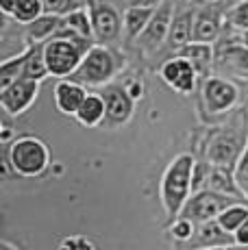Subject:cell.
<instances>
[{
    "label": "cell",
    "mask_w": 248,
    "mask_h": 250,
    "mask_svg": "<svg viewBox=\"0 0 248 250\" xmlns=\"http://www.w3.org/2000/svg\"><path fill=\"white\" fill-rule=\"evenodd\" d=\"M233 237H235L237 246H248V220L235 230V233H233Z\"/></svg>",
    "instance_id": "obj_34"
},
{
    "label": "cell",
    "mask_w": 248,
    "mask_h": 250,
    "mask_svg": "<svg viewBox=\"0 0 248 250\" xmlns=\"http://www.w3.org/2000/svg\"><path fill=\"white\" fill-rule=\"evenodd\" d=\"M122 68L124 61L111 48H107L104 44H92L89 50L85 52L81 65L74 70V74L70 79L79 81L83 85H89V87H103V85L111 83Z\"/></svg>",
    "instance_id": "obj_3"
},
{
    "label": "cell",
    "mask_w": 248,
    "mask_h": 250,
    "mask_svg": "<svg viewBox=\"0 0 248 250\" xmlns=\"http://www.w3.org/2000/svg\"><path fill=\"white\" fill-rule=\"evenodd\" d=\"M248 144V107H240L228 118L227 124H222L218 131L209 135L207 142V163L213 167L235 170L242 152Z\"/></svg>",
    "instance_id": "obj_1"
},
{
    "label": "cell",
    "mask_w": 248,
    "mask_h": 250,
    "mask_svg": "<svg viewBox=\"0 0 248 250\" xmlns=\"http://www.w3.org/2000/svg\"><path fill=\"white\" fill-rule=\"evenodd\" d=\"M92 46V40H68V37H50L44 42V57L50 76L70 79L81 65L85 52Z\"/></svg>",
    "instance_id": "obj_5"
},
{
    "label": "cell",
    "mask_w": 248,
    "mask_h": 250,
    "mask_svg": "<svg viewBox=\"0 0 248 250\" xmlns=\"http://www.w3.org/2000/svg\"><path fill=\"white\" fill-rule=\"evenodd\" d=\"M203 187H207V189H213V191H220V194H227V196H231V198H237V200L246 198L244 191L240 189V185H237V181H235V172L224 170V167L209 166Z\"/></svg>",
    "instance_id": "obj_18"
},
{
    "label": "cell",
    "mask_w": 248,
    "mask_h": 250,
    "mask_svg": "<svg viewBox=\"0 0 248 250\" xmlns=\"http://www.w3.org/2000/svg\"><path fill=\"white\" fill-rule=\"evenodd\" d=\"M216 220L220 222V227L227 230V233L233 235L248 220V207L242 203V200H235V203H231V205L224 207Z\"/></svg>",
    "instance_id": "obj_26"
},
{
    "label": "cell",
    "mask_w": 248,
    "mask_h": 250,
    "mask_svg": "<svg viewBox=\"0 0 248 250\" xmlns=\"http://www.w3.org/2000/svg\"><path fill=\"white\" fill-rule=\"evenodd\" d=\"M164 0H126L128 7H146V9H157Z\"/></svg>",
    "instance_id": "obj_35"
},
{
    "label": "cell",
    "mask_w": 248,
    "mask_h": 250,
    "mask_svg": "<svg viewBox=\"0 0 248 250\" xmlns=\"http://www.w3.org/2000/svg\"><path fill=\"white\" fill-rule=\"evenodd\" d=\"M213 68L220 76H233V79L248 81V46L244 42H231L216 50Z\"/></svg>",
    "instance_id": "obj_12"
},
{
    "label": "cell",
    "mask_w": 248,
    "mask_h": 250,
    "mask_svg": "<svg viewBox=\"0 0 248 250\" xmlns=\"http://www.w3.org/2000/svg\"><path fill=\"white\" fill-rule=\"evenodd\" d=\"M172 20H174V0H164V2L155 9L146 31L140 35V42L148 48V50L159 48L164 42H168Z\"/></svg>",
    "instance_id": "obj_13"
},
{
    "label": "cell",
    "mask_w": 248,
    "mask_h": 250,
    "mask_svg": "<svg viewBox=\"0 0 248 250\" xmlns=\"http://www.w3.org/2000/svg\"><path fill=\"white\" fill-rule=\"evenodd\" d=\"M218 4H205V9L194 13L192 40L194 42H216L222 31V16L218 11Z\"/></svg>",
    "instance_id": "obj_14"
},
{
    "label": "cell",
    "mask_w": 248,
    "mask_h": 250,
    "mask_svg": "<svg viewBox=\"0 0 248 250\" xmlns=\"http://www.w3.org/2000/svg\"><path fill=\"white\" fill-rule=\"evenodd\" d=\"M159 76L164 79V83L168 85L170 89H174L176 94L181 96H189L194 89H196V81H198V70L187 57L176 55L170 57L161 63L159 68Z\"/></svg>",
    "instance_id": "obj_8"
},
{
    "label": "cell",
    "mask_w": 248,
    "mask_h": 250,
    "mask_svg": "<svg viewBox=\"0 0 248 250\" xmlns=\"http://www.w3.org/2000/svg\"><path fill=\"white\" fill-rule=\"evenodd\" d=\"M198 224L194 220L185 218V215H179V218L172 220L170 224V235L176 239V242H192V237L196 235Z\"/></svg>",
    "instance_id": "obj_28"
},
{
    "label": "cell",
    "mask_w": 248,
    "mask_h": 250,
    "mask_svg": "<svg viewBox=\"0 0 248 250\" xmlns=\"http://www.w3.org/2000/svg\"><path fill=\"white\" fill-rule=\"evenodd\" d=\"M40 83L31 76L22 74L16 83H11L7 89H0V107L7 115H22L31 109V104L40 96Z\"/></svg>",
    "instance_id": "obj_9"
},
{
    "label": "cell",
    "mask_w": 248,
    "mask_h": 250,
    "mask_svg": "<svg viewBox=\"0 0 248 250\" xmlns=\"http://www.w3.org/2000/svg\"><path fill=\"white\" fill-rule=\"evenodd\" d=\"M179 55L187 57L194 65H196L198 74L209 79V70L213 68V61H216V50H213L211 42H189L179 50Z\"/></svg>",
    "instance_id": "obj_19"
},
{
    "label": "cell",
    "mask_w": 248,
    "mask_h": 250,
    "mask_svg": "<svg viewBox=\"0 0 248 250\" xmlns=\"http://www.w3.org/2000/svg\"><path fill=\"white\" fill-rule=\"evenodd\" d=\"M85 96L87 91L83 83L74 79H59V83L55 85V107L63 115H76Z\"/></svg>",
    "instance_id": "obj_16"
},
{
    "label": "cell",
    "mask_w": 248,
    "mask_h": 250,
    "mask_svg": "<svg viewBox=\"0 0 248 250\" xmlns=\"http://www.w3.org/2000/svg\"><path fill=\"white\" fill-rule=\"evenodd\" d=\"M81 7H87V0H44V13H52L59 18L68 16Z\"/></svg>",
    "instance_id": "obj_29"
},
{
    "label": "cell",
    "mask_w": 248,
    "mask_h": 250,
    "mask_svg": "<svg viewBox=\"0 0 248 250\" xmlns=\"http://www.w3.org/2000/svg\"><path fill=\"white\" fill-rule=\"evenodd\" d=\"M55 37H68V40H94L89 7H81V9H76V11L61 18Z\"/></svg>",
    "instance_id": "obj_15"
},
{
    "label": "cell",
    "mask_w": 248,
    "mask_h": 250,
    "mask_svg": "<svg viewBox=\"0 0 248 250\" xmlns=\"http://www.w3.org/2000/svg\"><path fill=\"white\" fill-rule=\"evenodd\" d=\"M24 63H26V50L16 57L2 59V63H0V89H7L9 85L16 83L24 74Z\"/></svg>",
    "instance_id": "obj_27"
},
{
    "label": "cell",
    "mask_w": 248,
    "mask_h": 250,
    "mask_svg": "<svg viewBox=\"0 0 248 250\" xmlns=\"http://www.w3.org/2000/svg\"><path fill=\"white\" fill-rule=\"evenodd\" d=\"M79 120V124L92 128V126H100L107 118V104H104L103 94H87L83 100V104L79 107V111L74 115Z\"/></svg>",
    "instance_id": "obj_21"
},
{
    "label": "cell",
    "mask_w": 248,
    "mask_h": 250,
    "mask_svg": "<svg viewBox=\"0 0 248 250\" xmlns=\"http://www.w3.org/2000/svg\"><path fill=\"white\" fill-rule=\"evenodd\" d=\"M194 170L196 159L189 152H181L168 163L159 185V198L164 205V211L170 220L179 218L183 205L194 191Z\"/></svg>",
    "instance_id": "obj_2"
},
{
    "label": "cell",
    "mask_w": 248,
    "mask_h": 250,
    "mask_svg": "<svg viewBox=\"0 0 248 250\" xmlns=\"http://www.w3.org/2000/svg\"><path fill=\"white\" fill-rule=\"evenodd\" d=\"M61 248H70V250H94L96 244L92 239H87L85 235H74V237H68L61 242Z\"/></svg>",
    "instance_id": "obj_32"
},
{
    "label": "cell",
    "mask_w": 248,
    "mask_h": 250,
    "mask_svg": "<svg viewBox=\"0 0 248 250\" xmlns=\"http://www.w3.org/2000/svg\"><path fill=\"white\" fill-rule=\"evenodd\" d=\"M203 104L211 115H222L235 109L240 103V89L233 81L222 76H209L203 83Z\"/></svg>",
    "instance_id": "obj_7"
},
{
    "label": "cell",
    "mask_w": 248,
    "mask_h": 250,
    "mask_svg": "<svg viewBox=\"0 0 248 250\" xmlns=\"http://www.w3.org/2000/svg\"><path fill=\"white\" fill-rule=\"evenodd\" d=\"M240 40L244 42V44L248 46V31H240Z\"/></svg>",
    "instance_id": "obj_36"
},
{
    "label": "cell",
    "mask_w": 248,
    "mask_h": 250,
    "mask_svg": "<svg viewBox=\"0 0 248 250\" xmlns=\"http://www.w3.org/2000/svg\"><path fill=\"white\" fill-rule=\"evenodd\" d=\"M194 246H209V248H224V246H237L235 237L227 233L218 220H209V222L198 224L196 229V242Z\"/></svg>",
    "instance_id": "obj_20"
},
{
    "label": "cell",
    "mask_w": 248,
    "mask_h": 250,
    "mask_svg": "<svg viewBox=\"0 0 248 250\" xmlns=\"http://www.w3.org/2000/svg\"><path fill=\"white\" fill-rule=\"evenodd\" d=\"M24 76H31L35 81H44L46 76H50L48 65H46V57H44V44H33L26 48Z\"/></svg>",
    "instance_id": "obj_25"
},
{
    "label": "cell",
    "mask_w": 248,
    "mask_h": 250,
    "mask_svg": "<svg viewBox=\"0 0 248 250\" xmlns=\"http://www.w3.org/2000/svg\"><path fill=\"white\" fill-rule=\"evenodd\" d=\"M233 172H235L237 185H240V189L244 191V196L248 200V144H246L244 152H242L240 161H237V166H235V170H233Z\"/></svg>",
    "instance_id": "obj_31"
},
{
    "label": "cell",
    "mask_w": 248,
    "mask_h": 250,
    "mask_svg": "<svg viewBox=\"0 0 248 250\" xmlns=\"http://www.w3.org/2000/svg\"><path fill=\"white\" fill-rule=\"evenodd\" d=\"M0 11L26 26L44 13V0H0Z\"/></svg>",
    "instance_id": "obj_17"
},
{
    "label": "cell",
    "mask_w": 248,
    "mask_h": 250,
    "mask_svg": "<svg viewBox=\"0 0 248 250\" xmlns=\"http://www.w3.org/2000/svg\"><path fill=\"white\" fill-rule=\"evenodd\" d=\"M203 4H220V0H200Z\"/></svg>",
    "instance_id": "obj_37"
},
{
    "label": "cell",
    "mask_w": 248,
    "mask_h": 250,
    "mask_svg": "<svg viewBox=\"0 0 248 250\" xmlns=\"http://www.w3.org/2000/svg\"><path fill=\"white\" fill-rule=\"evenodd\" d=\"M194 13L196 11H181L174 13L172 26H170V35H168V44L181 50L185 44L192 42V26H194Z\"/></svg>",
    "instance_id": "obj_23"
},
{
    "label": "cell",
    "mask_w": 248,
    "mask_h": 250,
    "mask_svg": "<svg viewBox=\"0 0 248 250\" xmlns=\"http://www.w3.org/2000/svg\"><path fill=\"white\" fill-rule=\"evenodd\" d=\"M9 166L18 176L35 179L50 166V150L40 137L24 135L13 139L9 146Z\"/></svg>",
    "instance_id": "obj_4"
},
{
    "label": "cell",
    "mask_w": 248,
    "mask_h": 250,
    "mask_svg": "<svg viewBox=\"0 0 248 250\" xmlns=\"http://www.w3.org/2000/svg\"><path fill=\"white\" fill-rule=\"evenodd\" d=\"M235 200L237 198H231V196H227V194H220V191L203 187V189L194 191L187 198V203L181 209V215L194 220L196 224H203V222H209V220H216L224 207L235 203Z\"/></svg>",
    "instance_id": "obj_6"
},
{
    "label": "cell",
    "mask_w": 248,
    "mask_h": 250,
    "mask_svg": "<svg viewBox=\"0 0 248 250\" xmlns=\"http://www.w3.org/2000/svg\"><path fill=\"white\" fill-rule=\"evenodd\" d=\"M227 22L237 31H248V0H240L227 13Z\"/></svg>",
    "instance_id": "obj_30"
},
{
    "label": "cell",
    "mask_w": 248,
    "mask_h": 250,
    "mask_svg": "<svg viewBox=\"0 0 248 250\" xmlns=\"http://www.w3.org/2000/svg\"><path fill=\"white\" fill-rule=\"evenodd\" d=\"M103 98H104V104H107V118L103 122L104 126L109 128L122 126V124H126L133 118L137 100L128 94L124 85H104Z\"/></svg>",
    "instance_id": "obj_11"
},
{
    "label": "cell",
    "mask_w": 248,
    "mask_h": 250,
    "mask_svg": "<svg viewBox=\"0 0 248 250\" xmlns=\"http://www.w3.org/2000/svg\"><path fill=\"white\" fill-rule=\"evenodd\" d=\"M89 16H92V28L94 40L100 44L116 42L124 31V18L104 0H89Z\"/></svg>",
    "instance_id": "obj_10"
},
{
    "label": "cell",
    "mask_w": 248,
    "mask_h": 250,
    "mask_svg": "<svg viewBox=\"0 0 248 250\" xmlns=\"http://www.w3.org/2000/svg\"><path fill=\"white\" fill-rule=\"evenodd\" d=\"M126 91L133 96L135 100H142V96H144V85H142V81L140 79H131V81H126Z\"/></svg>",
    "instance_id": "obj_33"
},
{
    "label": "cell",
    "mask_w": 248,
    "mask_h": 250,
    "mask_svg": "<svg viewBox=\"0 0 248 250\" xmlns=\"http://www.w3.org/2000/svg\"><path fill=\"white\" fill-rule=\"evenodd\" d=\"M61 18L59 16H52V13H41L37 20H33L31 24H26V31H24V40L28 46L33 44H44L48 42L50 37H55L57 28H59Z\"/></svg>",
    "instance_id": "obj_22"
},
{
    "label": "cell",
    "mask_w": 248,
    "mask_h": 250,
    "mask_svg": "<svg viewBox=\"0 0 248 250\" xmlns=\"http://www.w3.org/2000/svg\"><path fill=\"white\" fill-rule=\"evenodd\" d=\"M152 13H155V9H146V7H126V11H124V33H126V37H140L142 33L146 31V26H148Z\"/></svg>",
    "instance_id": "obj_24"
}]
</instances>
